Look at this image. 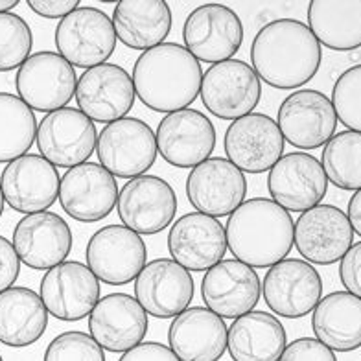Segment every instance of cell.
Wrapping results in <instances>:
<instances>
[{
  "label": "cell",
  "mask_w": 361,
  "mask_h": 361,
  "mask_svg": "<svg viewBox=\"0 0 361 361\" xmlns=\"http://www.w3.org/2000/svg\"><path fill=\"white\" fill-rule=\"evenodd\" d=\"M321 44L297 19L264 24L251 44V63L260 80L275 89L290 90L314 80L321 67Z\"/></svg>",
  "instance_id": "6da1fadb"
},
{
  "label": "cell",
  "mask_w": 361,
  "mask_h": 361,
  "mask_svg": "<svg viewBox=\"0 0 361 361\" xmlns=\"http://www.w3.org/2000/svg\"><path fill=\"white\" fill-rule=\"evenodd\" d=\"M137 98L155 113L188 109L201 92L203 71L185 47L162 43L149 48L133 67Z\"/></svg>",
  "instance_id": "7a4b0ae2"
},
{
  "label": "cell",
  "mask_w": 361,
  "mask_h": 361,
  "mask_svg": "<svg viewBox=\"0 0 361 361\" xmlns=\"http://www.w3.org/2000/svg\"><path fill=\"white\" fill-rule=\"evenodd\" d=\"M293 231V218L288 210L267 197H252L228 216L225 236L236 260L264 269L290 255Z\"/></svg>",
  "instance_id": "3957f363"
},
{
  "label": "cell",
  "mask_w": 361,
  "mask_h": 361,
  "mask_svg": "<svg viewBox=\"0 0 361 361\" xmlns=\"http://www.w3.org/2000/svg\"><path fill=\"white\" fill-rule=\"evenodd\" d=\"M96 153L100 164L114 177L135 179L157 161V137L140 118H120L102 129Z\"/></svg>",
  "instance_id": "277c9868"
},
{
  "label": "cell",
  "mask_w": 361,
  "mask_h": 361,
  "mask_svg": "<svg viewBox=\"0 0 361 361\" xmlns=\"http://www.w3.org/2000/svg\"><path fill=\"white\" fill-rule=\"evenodd\" d=\"M19 98L39 113L67 107L76 96L78 76L71 63L56 52H35L20 65L15 76Z\"/></svg>",
  "instance_id": "5b68a950"
},
{
  "label": "cell",
  "mask_w": 361,
  "mask_h": 361,
  "mask_svg": "<svg viewBox=\"0 0 361 361\" xmlns=\"http://www.w3.org/2000/svg\"><path fill=\"white\" fill-rule=\"evenodd\" d=\"M113 19L98 8H78L56 28V47L72 67L92 68L107 63L116 48Z\"/></svg>",
  "instance_id": "8992f818"
},
{
  "label": "cell",
  "mask_w": 361,
  "mask_h": 361,
  "mask_svg": "<svg viewBox=\"0 0 361 361\" xmlns=\"http://www.w3.org/2000/svg\"><path fill=\"white\" fill-rule=\"evenodd\" d=\"M201 100L221 120H238L257 109L262 98V83L251 65L240 59L216 63L203 74Z\"/></svg>",
  "instance_id": "52a82bcc"
},
{
  "label": "cell",
  "mask_w": 361,
  "mask_h": 361,
  "mask_svg": "<svg viewBox=\"0 0 361 361\" xmlns=\"http://www.w3.org/2000/svg\"><path fill=\"white\" fill-rule=\"evenodd\" d=\"M85 257L98 281L109 286L129 284L147 264L146 243L126 225H107L96 231L87 243Z\"/></svg>",
  "instance_id": "ba28073f"
},
{
  "label": "cell",
  "mask_w": 361,
  "mask_h": 361,
  "mask_svg": "<svg viewBox=\"0 0 361 361\" xmlns=\"http://www.w3.org/2000/svg\"><path fill=\"white\" fill-rule=\"evenodd\" d=\"M185 48L197 61L224 63L240 50L243 43V24L228 6L203 4L195 8L183 26Z\"/></svg>",
  "instance_id": "9c48e42d"
},
{
  "label": "cell",
  "mask_w": 361,
  "mask_h": 361,
  "mask_svg": "<svg viewBox=\"0 0 361 361\" xmlns=\"http://www.w3.org/2000/svg\"><path fill=\"white\" fill-rule=\"evenodd\" d=\"M262 293L271 312L286 319H300L319 305L323 281L310 262L284 258L267 269Z\"/></svg>",
  "instance_id": "30bf717a"
},
{
  "label": "cell",
  "mask_w": 361,
  "mask_h": 361,
  "mask_svg": "<svg viewBox=\"0 0 361 361\" xmlns=\"http://www.w3.org/2000/svg\"><path fill=\"white\" fill-rule=\"evenodd\" d=\"M354 243L348 216L334 204H317L295 221L293 245L312 266H330L345 257Z\"/></svg>",
  "instance_id": "8fae6325"
},
{
  "label": "cell",
  "mask_w": 361,
  "mask_h": 361,
  "mask_svg": "<svg viewBox=\"0 0 361 361\" xmlns=\"http://www.w3.org/2000/svg\"><path fill=\"white\" fill-rule=\"evenodd\" d=\"M35 142L41 155L56 168H74L92 155L98 135L87 114L74 107H63L41 120Z\"/></svg>",
  "instance_id": "7c38bea8"
},
{
  "label": "cell",
  "mask_w": 361,
  "mask_h": 361,
  "mask_svg": "<svg viewBox=\"0 0 361 361\" xmlns=\"http://www.w3.org/2000/svg\"><path fill=\"white\" fill-rule=\"evenodd\" d=\"M284 144L279 124L262 113L234 120L224 137L228 161L247 173L269 171L284 155Z\"/></svg>",
  "instance_id": "4fadbf2b"
},
{
  "label": "cell",
  "mask_w": 361,
  "mask_h": 361,
  "mask_svg": "<svg viewBox=\"0 0 361 361\" xmlns=\"http://www.w3.org/2000/svg\"><path fill=\"white\" fill-rule=\"evenodd\" d=\"M276 124L286 142L300 149H315L336 135L338 116L326 94L314 89H300L282 102Z\"/></svg>",
  "instance_id": "5bb4252c"
},
{
  "label": "cell",
  "mask_w": 361,
  "mask_h": 361,
  "mask_svg": "<svg viewBox=\"0 0 361 361\" xmlns=\"http://www.w3.org/2000/svg\"><path fill=\"white\" fill-rule=\"evenodd\" d=\"M195 293L190 271L170 258L147 262L135 279V299L155 319H171L192 305Z\"/></svg>",
  "instance_id": "9a60e30c"
},
{
  "label": "cell",
  "mask_w": 361,
  "mask_h": 361,
  "mask_svg": "<svg viewBox=\"0 0 361 361\" xmlns=\"http://www.w3.org/2000/svg\"><path fill=\"white\" fill-rule=\"evenodd\" d=\"M116 209L128 228L137 234H157L176 218L177 195L162 177L140 176L122 186Z\"/></svg>",
  "instance_id": "2e32d148"
},
{
  "label": "cell",
  "mask_w": 361,
  "mask_h": 361,
  "mask_svg": "<svg viewBox=\"0 0 361 361\" xmlns=\"http://www.w3.org/2000/svg\"><path fill=\"white\" fill-rule=\"evenodd\" d=\"M247 195V180L240 168L221 157H210L192 168L186 197L197 212L212 218L231 216Z\"/></svg>",
  "instance_id": "e0dca14e"
},
{
  "label": "cell",
  "mask_w": 361,
  "mask_h": 361,
  "mask_svg": "<svg viewBox=\"0 0 361 361\" xmlns=\"http://www.w3.org/2000/svg\"><path fill=\"white\" fill-rule=\"evenodd\" d=\"M41 299L54 319L76 323L90 315L98 305L100 281L85 264L63 262L43 276Z\"/></svg>",
  "instance_id": "ac0fdd59"
},
{
  "label": "cell",
  "mask_w": 361,
  "mask_h": 361,
  "mask_svg": "<svg viewBox=\"0 0 361 361\" xmlns=\"http://www.w3.org/2000/svg\"><path fill=\"white\" fill-rule=\"evenodd\" d=\"M118 201V185L113 173L96 162L68 168L59 185V203L72 219L94 224L107 218Z\"/></svg>",
  "instance_id": "d6986e66"
},
{
  "label": "cell",
  "mask_w": 361,
  "mask_h": 361,
  "mask_svg": "<svg viewBox=\"0 0 361 361\" xmlns=\"http://www.w3.org/2000/svg\"><path fill=\"white\" fill-rule=\"evenodd\" d=\"M61 177L43 155L26 153L11 161L0 176L4 201L20 214L48 210L59 197Z\"/></svg>",
  "instance_id": "ffe728a7"
},
{
  "label": "cell",
  "mask_w": 361,
  "mask_h": 361,
  "mask_svg": "<svg viewBox=\"0 0 361 361\" xmlns=\"http://www.w3.org/2000/svg\"><path fill=\"white\" fill-rule=\"evenodd\" d=\"M78 107L92 122L111 124L133 109L135 92L133 78L114 63H104L85 71L78 80Z\"/></svg>",
  "instance_id": "44dd1931"
},
{
  "label": "cell",
  "mask_w": 361,
  "mask_h": 361,
  "mask_svg": "<svg viewBox=\"0 0 361 361\" xmlns=\"http://www.w3.org/2000/svg\"><path fill=\"white\" fill-rule=\"evenodd\" d=\"M267 190L288 212H306L324 200L328 177L314 155L288 153L269 170Z\"/></svg>",
  "instance_id": "7402d4cb"
},
{
  "label": "cell",
  "mask_w": 361,
  "mask_h": 361,
  "mask_svg": "<svg viewBox=\"0 0 361 361\" xmlns=\"http://www.w3.org/2000/svg\"><path fill=\"white\" fill-rule=\"evenodd\" d=\"M155 137L161 157L177 168H195L210 159L216 147L214 124L190 107L166 114Z\"/></svg>",
  "instance_id": "603a6c76"
},
{
  "label": "cell",
  "mask_w": 361,
  "mask_h": 361,
  "mask_svg": "<svg viewBox=\"0 0 361 361\" xmlns=\"http://www.w3.org/2000/svg\"><path fill=\"white\" fill-rule=\"evenodd\" d=\"M72 231L56 212L24 216L13 231V247L24 266L48 271L67 260L72 251Z\"/></svg>",
  "instance_id": "cb8c5ba5"
},
{
  "label": "cell",
  "mask_w": 361,
  "mask_h": 361,
  "mask_svg": "<svg viewBox=\"0 0 361 361\" xmlns=\"http://www.w3.org/2000/svg\"><path fill=\"white\" fill-rule=\"evenodd\" d=\"M260 295L257 271L240 260H221L204 273L201 282L203 302L221 319H238L252 312Z\"/></svg>",
  "instance_id": "d4e9b609"
},
{
  "label": "cell",
  "mask_w": 361,
  "mask_h": 361,
  "mask_svg": "<svg viewBox=\"0 0 361 361\" xmlns=\"http://www.w3.org/2000/svg\"><path fill=\"white\" fill-rule=\"evenodd\" d=\"M225 227L218 218L188 212L171 225L168 233V251L171 258L188 271H209L225 258L227 252Z\"/></svg>",
  "instance_id": "484cf974"
},
{
  "label": "cell",
  "mask_w": 361,
  "mask_h": 361,
  "mask_svg": "<svg viewBox=\"0 0 361 361\" xmlns=\"http://www.w3.org/2000/svg\"><path fill=\"white\" fill-rule=\"evenodd\" d=\"M89 332L105 350L128 352L146 338V310L128 293L105 295L90 312Z\"/></svg>",
  "instance_id": "4316f807"
},
{
  "label": "cell",
  "mask_w": 361,
  "mask_h": 361,
  "mask_svg": "<svg viewBox=\"0 0 361 361\" xmlns=\"http://www.w3.org/2000/svg\"><path fill=\"white\" fill-rule=\"evenodd\" d=\"M228 328L209 308L185 310L168 330V343L180 361H218L227 350Z\"/></svg>",
  "instance_id": "83f0119b"
},
{
  "label": "cell",
  "mask_w": 361,
  "mask_h": 361,
  "mask_svg": "<svg viewBox=\"0 0 361 361\" xmlns=\"http://www.w3.org/2000/svg\"><path fill=\"white\" fill-rule=\"evenodd\" d=\"M286 347V328L267 312L252 310L228 328L227 350L233 361H279Z\"/></svg>",
  "instance_id": "f1b7e54d"
},
{
  "label": "cell",
  "mask_w": 361,
  "mask_h": 361,
  "mask_svg": "<svg viewBox=\"0 0 361 361\" xmlns=\"http://www.w3.org/2000/svg\"><path fill=\"white\" fill-rule=\"evenodd\" d=\"M113 26L122 44L146 52L170 35L171 10L164 0H122L114 6Z\"/></svg>",
  "instance_id": "f546056e"
},
{
  "label": "cell",
  "mask_w": 361,
  "mask_h": 361,
  "mask_svg": "<svg viewBox=\"0 0 361 361\" xmlns=\"http://www.w3.org/2000/svg\"><path fill=\"white\" fill-rule=\"evenodd\" d=\"M312 330L330 350H357L361 347V299L348 291L323 297L314 310Z\"/></svg>",
  "instance_id": "4dcf8cb0"
},
{
  "label": "cell",
  "mask_w": 361,
  "mask_h": 361,
  "mask_svg": "<svg viewBox=\"0 0 361 361\" xmlns=\"http://www.w3.org/2000/svg\"><path fill=\"white\" fill-rule=\"evenodd\" d=\"M48 328V310L41 295L28 288L0 293V343L24 348L37 343Z\"/></svg>",
  "instance_id": "1f68e13d"
},
{
  "label": "cell",
  "mask_w": 361,
  "mask_h": 361,
  "mask_svg": "<svg viewBox=\"0 0 361 361\" xmlns=\"http://www.w3.org/2000/svg\"><path fill=\"white\" fill-rule=\"evenodd\" d=\"M308 28L330 50H356L361 47V0H312Z\"/></svg>",
  "instance_id": "d6a6232c"
},
{
  "label": "cell",
  "mask_w": 361,
  "mask_h": 361,
  "mask_svg": "<svg viewBox=\"0 0 361 361\" xmlns=\"http://www.w3.org/2000/svg\"><path fill=\"white\" fill-rule=\"evenodd\" d=\"M34 109L19 96L0 92V162L23 157L37 140Z\"/></svg>",
  "instance_id": "836d02e7"
},
{
  "label": "cell",
  "mask_w": 361,
  "mask_h": 361,
  "mask_svg": "<svg viewBox=\"0 0 361 361\" xmlns=\"http://www.w3.org/2000/svg\"><path fill=\"white\" fill-rule=\"evenodd\" d=\"M323 170L328 180L341 190L361 188V133L341 131L323 149Z\"/></svg>",
  "instance_id": "e575fe53"
},
{
  "label": "cell",
  "mask_w": 361,
  "mask_h": 361,
  "mask_svg": "<svg viewBox=\"0 0 361 361\" xmlns=\"http://www.w3.org/2000/svg\"><path fill=\"white\" fill-rule=\"evenodd\" d=\"M34 35L23 17L0 13V72L20 68L32 56Z\"/></svg>",
  "instance_id": "d590c367"
},
{
  "label": "cell",
  "mask_w": 361,
  "mask_h": 361,
  "mask_svg": "<svg viewBox=\"0 0 361 361\" xmlns=\"http://www.w3.org/2000/svg\"><path fill=\"white\" fill-rule=\"evenodd\" d=\"M336 116L348 131L361 133V65L350 67L338 78L332 90Z\"/></svg>",
  "instance_id": "8d00e7d4"
},
{
  "label": "cell",
  "mask_w": 361,
  "mask_h": 361,
  "mask_svg": "<svg viewBox=\"0 0 361 361\" xmlns=\"http://www.w3.org/2000/svg\"><path fill=\"white\" fill-rule=\"evenodd\" d=\"M43 361H105V354L89 334L63 332L50 341Z\"/></svg>",
  "instance_id": "74e56055"
},
{
  "label": "cell",
  "mask_w": 361,
  "mask_h": 361,
  "mask_svg": "<svg viewBox=\"0 0 361 361\" xmlns=\"http://www.w3.org/2000/svg\"><path fill=\"white\" fill-rule=\"evenodd\" d=\"M279 361H338V357L319 339L300 338L284 348Z\"/></svg>",
  "instance_id": "f35d334b"
},
{
  "label": "cell",
  "mask_w": 361,
  "mask_h": 361,
  "mask_svg": "<svg viewBox=\"0 0 361 361\" xmlns=\"http://www.w3.org/2000/svg\"><path fill=\"white\" fill-rule=\"evenodd\" d=\"M339 279L348 293L361 299V242L352 243L345 257L339 260Z\"/></svg>",
  "instance_id": "ab89813d"
},
{
  "label": "cell",
  "mask_w": 361,
  "mask_h": 361,
  "mask_svg": "<svg viewBox=\"0 0 361 361\" xmlns=\"http://www.w3.org/2000/svg\"><path fill=\"white\" fill-rule=\"evenodd\" d=\"M20 275V260L13 243L0 236V293L10 290Z\"/></svg>",
  "instance_id": "60d3db41"
},
{
  "label": "cell",
  "mask_w": 361,
  "mask_h": 361,
  "mask_svg": "<svg viewBox=\"0 0 361 361\" xmlns=\"http://www.w3.org/2000/svg\"><path fill=\"white\" fill-rule=\"evenodd\" d=\"M118 361H180L170 347L157 341H146L128 350Z\"/></svg>",
  "instance_id": "b9f144b4"
},
{
  "label": "cell",
  "mask_w": 361,
  "mask_h": 361,
  "mask_svg": "<svg viewBox=\"0 0 361 361\" xmlns=\"http://www.w3.org/2000/svg\"><path fill=\"white\" fill-rule=\"evenodd\" d=\"M28 6L44 19H65L80 8V0H28Z\"/></svg>",
  "instance_id": "7bdbcfd3"
},
{
  "label": "cell",
  "mask_w": 361,
  "mask_h": 361,
  "mask_svg": "<svg viewBox=\"0 0 361 361\" xmlns=\"http://www.w3.org/2000/svg\"><path fill=\"white\" fill-rule=\"evenodd\" d=\"M347 216L352 225V231L357 233V236H361V188L354 192V195L348 201Z\"/></svg>",
  "instance_id": "ee69618b"
},
{
  "label": "cell",
  "mask_w": 361,
  "mask_h": 361,
  "mask_svg": "<svg viewBox=\"0 0 361 361\" xmlns=\"http://www.w3.org/2000/svg\"><path fill=\"white\" fill-rule=\"evenodd\" d=\"M19 6V0H0V13H10V10Z\"/></svg>",
  "instance_id": "f6af8a7d"
},
{
  "label": "cell",
  "mask_w": 361,
  "mask_h": 361,
  "mask_svg": "<svg viewBox=\"0 0 361 361\" xmlns=\"http://www.w3.org/2000/svg\"><path fill=\"white\" fill-rule=\"evenodd\" d=\"M4 194H2V188H0V216H2V212H4Z\"/></svg>",
  "instance_id": "bcb514c9"
},
{
  "label": "cell",
  "mask_w": 361,
  "mask_h": 361,
  "mask_svg": "<svg viewBox=\"0 0 361 361\" xmlns=\"http://www.w3.org/2000/svg\"><path fill=\"white\" fill-rule=\"evenodd\" d=\"M0 361H4V360H2V356H0Z\"/></svg>",
  "instance_id": "7dc6e473"
}]
</instances>
